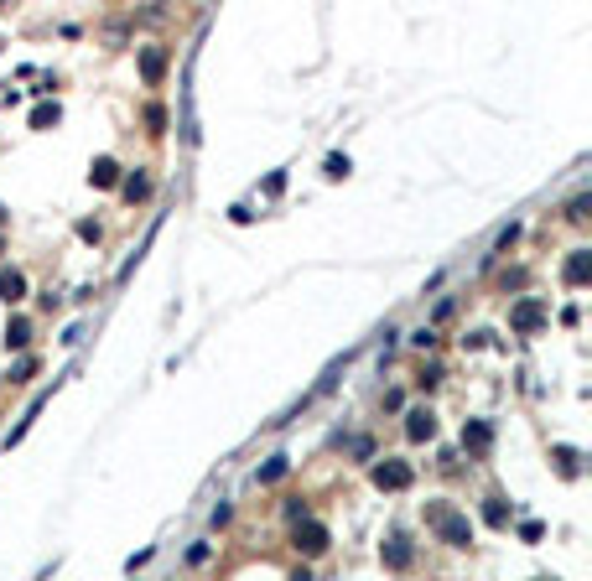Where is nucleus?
I'll list each match as a JSON object with an SVG mask.
<instances>
[{"instance_id": "3", "label": "nucleus", "mask_w": 592, "mask_h": 581, "mask_svg": "<svg viewBox=\"0 0 592 581\" xmlns=\"http://www.w3.org/2000/svg\"><path fill=\"white\" fill-rule=\"evenodd\" d=\"M296 545L307 556H317V550H328V529L322 524H296Z\"/></svg>"}, {"instance_id": "7", "label": "nucleus", "mask_w": 592, "mask_h": 581, "mask_svg": "<svg viewBox=\"0 0 592 581\" xmlns=\"http://www.w3.org/2000/svg\"><path fill=\"white\" fill-rule=\"evenodd\" d=\"M0 290H5V301H16V296L26 290V280L16 275V270H0Z\"/></svg>"}, {"instance_id": "11", "label": "nucleus", "mask_w": 592, "mask_h": 581, "mask_svg": "<svg viewBox=\"0 0 592 581\" xmlns=\"http://www.w3.org/2000/svg\"><path fill=\"white\" fill-rule=\"evenodd\" d=\"M94 182H99V187L115 182V161H99V166H94Z\"/></svg>"}, {"instance_id": "6", "label": "nucleus", "mask_w": 592, "mask_h": 581, "mask_svg": "<svg viewBox=\"0 0 592 581\" xmlns=\"http://www.w3.org/2000/svg\"><path fill=\"white\" fill-rule=\"evenodd\" d=\"M567 280H571V286H582V280H587V249H577V255L567 260Z\"/></svg>"}, {"instance_id": "9", "label": "nucleus", "mask_w": 592, "mask_h": 581, "mask_svg": "<svg viewBox=\"0 0 592 581\" xmlns=\"http://www.w3.org/2000/svg\"><path fill=\"white\" fill-rule=\"evenodd\" d=\"M281 472H286V457H271V462L260 467V483H275V477H281Z\"/></svg>"}, {"instance_id": "12", "label": "nucleus", "mask_w": 592, "mask_h": 581, "mask_svg": "<svg viewBox=\"0 0 592 581\" xmlns=\"http://www.w3.org/2000/svg\"><path fill=\"white\" fill-rule=\"evenodd\" d=\"M411 560V550H405V540H390V566H405Z\"/></svg>"}, {"instance_id": "10", "label": "nucleus", "mask_w": 592, "mask_h": 581, "mask_svg": "<svg viewBox=\"0 0 592 581\" xmlns=\"http://www.w3.org/2000/svg\"><path fill=\"white\" fill-rule=\"evenodd\" d=\"M161 68H166L161 52H146V78H161Z\"/></svg>"}, {"instance_id": "1", "label": "nucleus", "mask_w": 592, "mask_h": 581, "mask_svg": "<svg viewBox=\"0 0 592 581\" xmlns=\"http://www.w3.org/2000/svg\"><path fill=\"white\" fill-rule=\"evenodd\" d=\"M431 524L442 529V540H447V545H473V529H468V519H462V514L431 509Z\"/></svg>"}, {"instance_id": "8", "label": "nucleus", "mask_w": 592, "mask_h": 581, "mask_svg": "<svg viewBox=\"0 0 592 581\" xmlns=\"http://www.w3.org/2000/svg\"><path fill=\"white\" fill-rule=\"evenodd\" d=\"M462 446L483 452V446H488V426H468V431H462Z\"/></svg>"}, {"instance_id": "5", "label": "nucleus", "mask_w": 592, "mask_h": 581, "mask_svg": "<svg viewBox=\"0 0 592 581\" xmlns=\"http://www.w3.org/2000/svg\"><path fill=\"white\" fill-rule=\"evenodd\" d=\"M540 301H520V306H514V327H525V332H530V327H540Z\"/></svg>"}, {"instance_id": "14", "label": "nucleus", "mask_w": 592, "mask_h": 581, "mask_svg": "<svg viewBox=\"0 0 592 581\" xmlns=\"http://www.w3.org/2000/svg\"><path fill=\"white\" fill-rule=\"evenodd\" d=\"M483 514H488V524H504V503H499V499H488Z\"/></svg>"}, {"instance_id": "2", "label": "nucleus", "mask_w": 592, "mask_h": 581, "mask_svg": "<svg viewBox=\"0 0 592 581\" xmlns=\"http://www.w3.org/2000/svg\"><path fill=\"white\" fill-rule=\"evenodd\" d=\"M405 436H411V442H431V436H437V420H431V410H411V420H405Z\"/></svg>"}, {"instance_id": "13", "label": "nucleus", "mask_w": 592, "mask_h": 581, "mask_svg": "<svg viewBox=\"0 0 592 581\" xmlns=\"http://www.w3.org/2000/svg\"><path fill=\"white\" fill-rule=\"evenodd\" d=\"M5 343H11V348H21V343H26V322H11V332H5Z\"/></svg>"}, {"instance_id": "4", "label": "nucleus", "mask_w": 592, "mask_h": 581, "mask_svg": "<svg viewBox=\"0 0 592 581\" xmlns=\"http://www.w3.org/2000/svg\"><path fill=\"white\" fill-rule=\"evenodd\" d=\"M374 483H379V488H405V483H411V467H405V462H385V467H374Z\"/></svg>"}]
</instances>
